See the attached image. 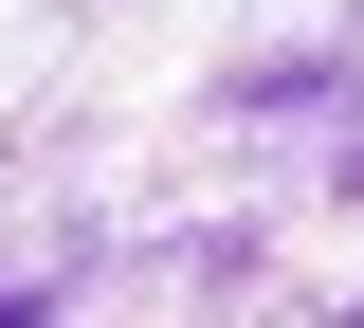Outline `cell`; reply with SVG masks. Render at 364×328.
<instances>
[{
    "label": "cell",
    "instance_id": "obj_1",
    "mask_svg": "<svg viewBox=\"0 0 364 328\" xmlns=\"http://www.w3.org/2000/svg\"><path fill=\"white\" fill-rule=\"evenodd\" d=\"M0 328H55V292H18V274H0Z\"/></svg>",
    "mask_w": 364,
    "mask_h": 328
},
{
    "label": "cell",
    "instance_id": "obj_2",
    "mask_svg": "<svg viewBox=\"0 0 364 328\" xmlns=\"http://www.w3.org/2000/svg\"><path fill=\"white\" fill-rule=\"evenodd\" d=\"M346 328H364V310H346Z\"/></svg>",
    "mask_w": 364,
    "mask_h": 328
}]
</instances>
